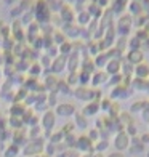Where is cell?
Masks as SVG:
<instances>
[{
  "label": "cell",
  "instance_id": "obj_1",
  "mask_svg": "<svg viewBox=\"0 0 149 157\" xmlns=\"http://www.w3.org/2000/svg\"><path fill=\"white\" fill-rule=\"evenodd\" d=\"M116 147L119 151H124L125 147H128V135L127 133H119L116 136V141H114Z\"/></svg>",
  "mask_w": 149,
  "mask_h": 157
},
{
  "label": "cell",
  "instance_id": "obj_2",
  "mask_svg": "<svg viewBox=\"0 0 149 157\" xmlns=\"http://www.w3.org/2000/svg\"><path fill=\"white\" fill-rule=\"evenodd\" d=\"M37 18L39 21H47L50 18V11H48V6L45 2H40L37 5Z\"/></svg>",
  "mask_w": 149,
  "mask_h": 157
},
{
  "label": "cell",
  "instance_id": "obj_3",
  "mask_svg": "<svg viewBox=\"0 0 149 157\" xmlns=\"http://www.w3.org/2000/svg\"><path fill=\"white\" fill-rule=\"evenodd\" d=\"M130 24H132V18L130 16H122L120 21H119V24H117V27L122 34H127L128 29H130Z\"/></svg>",
  "mask_w": 149,
  "mask_h": 157
},
{
  "label": "cell",
  "instance_id": "obj_4",
  "mask_svg": "<svg viewBox=\"0 0 149 157\" xmlns=\"http://www.w3.org/2000/svg\"><path fill=\"white\" fill-rule=\"evenodd\" d=\"M66 61H67L66 56H58V58L53 61V64H52V71H53V72H59V71H63Z\"/></svg>",
  "mask_w": 149,
  "mask_h": 157
},
{
  "label": "cell",
  "instance_id": "obj_5",
  "mask_svg": "<svg viewBox=\"0 0 149 157\" xmlns=\"http://www.w3.org/2000/svg\"><path fill=\"white\" fill-rule=\"evenodd\" d=\"M42 141H34L32 144H29L26 149H24V154H27V155H31V154H35V152H39V151H42Z\"/></svg>",
  "mask_w": 149,
  "mask_h": 157
},
{
  "label": "cell",
  "instance_id": "obj_6",
  "mask_svg": "<svg viewBox=\"0 0 149 157\" xmlns=\"http://www.w3.org/2000/svg\"><path fill=\"white\" fill-rule=\"evenodd\" d=\"M75 143H77V147H79V149H83V151H88L90 146H91V140H90L88 136H80Z\"/></svg>",
  "mask_w": 149,
  "mask_h": 157
},
{
  "label": "cell",
  "instance_id": "obj_7",
  "mask_svg": "<svg viewBox=\"0 0 149 157\" xmlns=\"http://www.w3.org/2000/svg\"><path fill=\"white\" fill-rule=\"evenodd\" d=\"M55 125V114L52 111H48L45 112V116H44V127L47 128V130H50Z\"/></svg>",
  "mask_w": 149,
  "mask_h": 157
},
{
  "label": "cell",
  "instance_id": "obj_8",
  "mask_svg": "<svg viewBox=\"0 0 149 157\" xmlns=\"http://www.w3.org/2000/svg\"><path fill=\"white\" fill-rule=\"evenodd\" d=\"M58 114H61V116H71V114H74V106L72 104H59Z\"/></svg>",
  "mask_w": 149,
  "mask_h": 157
},
{
  "label": "cell",
  "instance_id": "obj_9",
  "mask_svg": "<svg viewBox=\"0 0 149 157\" xmlns=\"http://www.w3.org/2000/svg\"><path fill=\"white\" fill-rule=\"evenodd\" d=\"M128 61L130 63H141L143 61V53L139 50H132L130 55H128Z\"/></svg>",
  "mask_w": 149,
  "mask_h": 157
},
{
  "label": "cell",
  "instance_id": "obj_10",
  "mask_svg": "<svg viewBox=\"0 0 149 157\" xmlns=\"http://www.w3.org/2000/svg\"><path fill=\"white\" fill-rule=\"evenodd\" d=\"M91 95H93V91H90V90H87V88H79V90H75V96L80 98V99H90Z\"/></svg>",
  "mask_w": 149,
  "mask_h": 157
},
{
  "label": "cell",
  "instance_id": "obj_11",
  "mask_svg": "<svg viewBox=\"0 0 149 157\" xmlns=\"http://www.w3.org/2000/svg\"><path fill=\"white\" fill-rule=\"evenodd\" d=\"M64 8L61 10V15H63V19L64 21H67V23H71V21L74 19V15H72V11H71V8H69V5H63Z\"/></svg>",
  "mask_w": 149,
  "mask_h": 157
},
{
  "label": "cell",
  "instance_id": "obj_12",
  "mask_svg": "<svg viewBox=\"0 0 149 157\" xmlns=\"http://www.w3.org/2000/svg\"><path fill=\"white\" fill-rule=\"evenodd\" d=\"M147 74H149V67L146 66V64H139V66L136 67V75H138L139 78L146 77Z\"/></svg>",
  "mask_w": 149,
  "mask_h": 157
},
{
  "label": "cell",
  "instance_id": "obj_13",
  "mask_svg": "<svg viewBox=\"0 0 149 157\" xmlns=\"http://www.w3.org/2000/svg\"><path fill=\"white\" fill-rule=\"evenodd\" d=\"M119 69H120V64H119V61H111L109 64H108V71L111 74H116V72H119Z\"/></svg>",
  "mask_w": 149,
  "mask_h": 157
},
{
  "label": "cell",
  "instance_id": "obj_14",
  "mask_svg": "<svg viewBox=\"0 0 149 157\" xmlns=\"http://www.w3.org/2000/svg\"><path fill=\"white\" fill-rule=\"evenodd\" d=\"M96 111H98V104L96 103H91V104H88L87 108H85V111H83V114L85 116H91V114H96Z\"/></svg>",
  "mask_w": 149,
  "mask_h": 157
},
{
  "label": "cell",
  "instance_id": "obj_15",
  "mask_svg": "<svg viewBox=\"0 0 149 157\" xmlns=\"http://www.w3.org/2000/svg\"><path fill=\"white\" fill-rule=\"evenodd\" d=\"M75 124L79 125L80 128H85V127H87V119H85V116H82V114H77V117H75Z\"/></svg>",
  "mask_w": 149,
  "mask_h": 157
},
{
  "label": "cell",
  "instance_id": "obj_16",
  "mask_svg": "<svg viewBox=\"0 0 149 157\" xmlns=\"http://www.w3.org/2000/svg\"><path fill=\"white\" fill-rule=\"evenodd\" d=\"M77 63H79V55L74 53L72 56H71V61H69V69L72 71V72H74V69H75V64H77Z\"/></svg>",
  "mask_w": 149,
  "mask_h": 157
},
{
  "label": "cell",
  "instance_id": "obj_17",
  "mask_svg": "<svg viewBox=\"0 0 149 157\" xmlns=\"http://www.w3.org/2000/svg\"><path fill=\"white\" fill-rule=\"evenodd\" d=\"M18 151H19V149H18L16 144H15V146H10V147H8V151L5 152V155H6V157H15V155L18 154Z\"/></svg>",
  "mask_w": 149,
  "mask_h": 157
},
{
  "label": "cell",
  "instance_id": "obj_18",
  "mask_svg": "<svg viewBox=\"0 0 149 157\" xmlns=\"http://www.w3.org/2000/svg\"><path fill=\"white\" fill-rule=\"evenodd\" d=\"M56 83H58V80H56V77H47V87L48 88H56Z\"/></svg>",
  "mask_w": 149,
  "mask_h": 157
},
{
  "label": "cell",
  "instance_id": "obj_19",
  "mask_svg": "<svg viewBox=\"0 0 149 157\" xmlns=\"http://www.w3.org/2000/svg\"><path fill=\"white\" fill-rule=\"evenodd\" d=\"M106 58H108L106 55H99L98 59H96V66H103V64H106V61H108Z\"/></svg>",
  "mask_w": 149,
  "mask_h": 157
},
{
  "label": "cell",
  "instance_id": "obj_20",
  "mask_svg": "<svg viewBox=\"0 0 149 157\" xmlns=\"http://www.w3.org/2000/svg\"><path fill=\"white\" fill-rule=\"evenodd\" d=\"M146 108V103H135L133 106H132V111H139V109H144Z\"/></svg>",
  "mask_w": 149,
  "mask_h": 157
},
{
  "label": "cell",
  "instance_id": "obj_21",
  "mask_svg": "<svg viewBox=\"0 0 149 157\" xmlns=\"http://www.w3.org/2000/svg\"><path fill=\"white\" fill-rule=\"evenodd\" d=\"M11 112H13V117H16V114L23 112V108H21V106H18V104H15V106L11 108Z\"/></svg>",
  "mask_w": 149,
  "mask_h": 157
},
{
  "label": "cell",
  "instance_id": "obj_22",
  "mask_svg": "<svg viewBox=\"0 0 149 157\" xmlns=\"http://www.w3.org/2000/svg\"><path fill=\"white\" fill-rule=\"evenodd\" d=\"M59 50H61L63 53H69V52H71V44H64V42H63Z\"/></svg>",
  "mask_w": 149,
  "mask_h": 157
},
{
  "label": "cell",
  "instance_id": "obj_23",
  "mask_svg": "<svg viewBox=\"0 0 149 157\" xmlns=\"http://www.w3.org/2000/svg\"><path fill=\"white\" fill-rule=\"evenodd\" d=\"M135 83H136V87H138V88H147V85H146V82L143 80V78H138V80L135 82Z\"/></svg>",
  "mask_w": 149,
  "mask_h": 157
},
{
  "label": "cell",
  "instance_id": "obj_24",
  "mask_svg": "<svg viewBox=\"0 0 149 157\" xmlns=\"http://www.w3.org/2000/svg\"><path fill=\"white\" fill-rule=\"evenodd\" d=\"M104 78H106V75L99 72V74H96V77H95V80H93V82H95V85H98L101 80H104Z\"/></svg>",
  "mask_w": 149,
  "mask_h": 157
},
{
  "label": "cell",
  "instance_id": "obj_25",
  "mask_svg": "<svg viewBox=\"0 0 149 157\" xmlns=\"http://www.w3.org/2000/svg\"><path fill=\"white\" fill-rule=\"evenodd\" d=\"M61 138H63V133H61V132H59V133H55L53 136H52V143H58Z\"/></svg>",
  "mask_w": 149,
  "mask_h": 157
},
{
  "label": "cell",
  "instance_id": "obj_26",
  "mask_svg": "<svg viewBox=\"0 0 149 157\" xmlns=\"http://www.w3.org/2000/svg\"><path fill=\"white\" fill-rule=\"evenodd\" d=\"M79 18H80L79 21H80V23L83 24V23H87V21H88V18H90V15H88V13H82V15H80Z\"/></svg>",
  "mask_w": 149,
  "mask_h": 157
},
{
  "label": "cell",
  "instance_id": "obj_27",
  "mask_svg": "<svg viewBox=\"0 0 149 157\" xmlns=\"http://www.w3.org/2000/svg\"><path fill=\"white\" fill-rule=\"evenodd\" d=\"M106 147H108V141H101L98 144V151H104Z\"/></svg>",
  "mask_w": 149,
  "mask_h": 157
},
{
  "label": "cell",
  "instance_id": "obj_28",
  "mask_svg": "<svg viewBox=\"0 0 149 157\" xmlns=\"http://www.w3.org/2000/svg\"><path fill=\"white\" fill-rule=\"evenodd\" d=\"M88 75H90V72H87V71H83L82 72V75H80V82H87V78H88Z\"/></svg>",
  "mask_w": 149,
  "mask_h": 157
},
{
  "label": "cell",
  "instance_id": "obj_29",
  "mask_svg": "<svg viewBox=\"0 0 149 157\" xmlns=\"http://www.w3.org/2000/svg\"><path fill=\"white\" fill-rule=\"evenodd\" d=\"M127 2H128V0H116V3H117V8H120V10H122V8H124V5H125Z\"/></svg>",
  "mask_w": 149,
  "mask_h": 157
},
{
  "label": "cell",
  "instance_id": "obj_30",
  "mask_svg": "<svg viewBox=\"0 0 149 157\" xmlns=\"http://www.w3.org/2000/svg\"><path fill=\"white\" fill-rule=\"evenodd\" d=\"M130 45H132V48H133V50H138V45H139V40H138V39H133Z\"/></svg>",
  "mask_w": 149,
  "mask_h": 157
},
{
  "label": "cell",
  "instance_id": "obj_31",
  "mask_svg": "<svg viewBox=\"0 0 149 157\" xmlns=\"http://www.w3.org/2000/svg\"><path fill=\"white\" fill-rule=\"evenodd\" d=\"M120 117H122V122L124 124H130V116H128V114H122Z\"/></svg>",
  "mask_w": 149,
  "mask_h": 157
},
{
  "label": "cell",
  "instance_id": "obj_32",
  "mask_svg": "<svg viewBox=\"0 0 149 157\" xmlns=\"http://www.w3.org/2000/svg\"><path fill=\"white\" fill-rule=\"evenodd\" d=\"M146 32H147V31H139L136 39H138V40H139V39H146V37H147V34H146Z\"/></svg>",
  "mask_w": 149,
  "mask_h": 157
},
{
  "label": "cell",
  "instance_id": "obj_33",
  "mask_svg": "<svg viewBox=\"0 0 149 157\" xmlns=\"http://www.w3.org/2000/svg\"><path fill=\"white\" fill-rule=\"evenodd\" d=\"M75 78H79L75 75V72H72V75L69 77V80H67V83H71V85H74V82H75Z\"/></svg>",
  "mask_w": 149,
  "mask_h": 157
},
{
  "label": "cell",
  "instance_id": "obj_34",
  "mask_svg": "<svg viewBox=\"0 0 149 157\" xmlns=\"http://www.w3.org/2000/svg\"><path fill=\"white\" fill-rule=\"evenodd\" d=\"M10 122H11V125H15V127H21V122H19V120H18L16 117H11Z\"/></svg>",
  "mask_w": 149,
  "mask_h": 157
},
{
  "label": "cell",
  "instance_id": "obj_35",
  "mask_svg": "<svg viewBox=\"0 0 149 157\" xmlns=\"http://www.w3.org/2000/svg\"><path fill=\"white\" fill-rule=\"evenodd\" d=\"M132 11H133V13H138V11H139V5H138L136 2L132 5Z\"/></svg>",
  "mask_w": 149,
  "mask_h": 157
},
{
  "label": "cell",
  "instance_id": "obj_36",
  "mask_svg": "<svg viewBox=\"0 0 149 157\" xmlns=\"http://www.w3.org/2000/svg\"><path fill=\"white\" fill-rule=\"evenodd\" d=\"M31 72L35 75V74H40V66H34L32 67V71H31Z\"/></svg>",
  "mask_w": 149,
  "mask_h": 157
},
{
  "label": "cell",
  "instance_id": "obj_37",
  "mask_svg": "<svg viewBox=\"0 0 149 157\" xmlns=\"http://www.w3.org/2000/svg\"><path fill=\"white\" fill-rule=\"evenodd\" d=\"M116 82H120V75H117V77H112L111 83H112V85H116Z\"/></svg>",
  "mask_w": 149,
  "mask_h": 157
},
{
  "label": "cell",
  "instance_id": "obj_38",
  "mask_svg": "<svg viewBox=\"0 0 149 157\" xmlns=\"http://www.w3.org/2000/svg\"><path fill=\"white\" fill-rule=\"evenodd\" d=\"M101 106H103L104 109H108V108H109V101H103V103H101Z\"/></svg>",
  "mask_w": 149,
  "mask_h": 157
},
{
  "label": "cell",
  "instance_id": "obj_39",
  "mask_svg": "<svg viewBox=\"0 0 149 157\" xmlns=\"http://www.w3.org/2000/svg\"><path fill=\"white\" fill-rule=\"evenodd\" d=\"M141 140H143V141H146V143H147V141H149V135H144V136H141Z\"/></svg>",
  "mask_w": 149,
  "mask_h": 157
},
{
  "label": "cell",
  "instance_id": "obj_40",
  "mask_svg": "<svg viewBox=\"0 0 149 157\" xmlns=\"http://www.w3.org/2000/svg\"><path fill=\"white\" fill-rule=\"evenodd\" d=\"M48 52H50V55H56V50H55V48H50Z\"/></svg>",
  "mask_w": 149,
  "mask_h": 157
},
{
  "label": "cell",
  "instance_id": "obj_41",
  "mask_svg": "<svg viewBox=\"0 0 149 157\" xmlns=\"http://www.w3.org/2000/svg\"><path fill=\"white\" fill-rule=\"evenodd\" d=\"M111 157H124V154H120V152H117V154H112Z\"/></svg>",
  "mask_w": 149,
  "mask_h": 157
},
{
  "label": "cell",
  "instance_id": "obj_42",
  "mask_svg": "<svg viewBox=\"0 0 149 157\" xmlns=\"http://www.w3.org/2000/svg\"><path fill=\"white\" fill-rule=\"evenodd\" d=\"M44 64H48V56H44Z\"/></svg>",
  "mask_w": 149,
  "mask_h": 157
},
{
  "label": "cell",
  "instance_id": "obj_43",
  "mask_svg": "<svg viewBox=\"0 0 149 157\" xmlns=\"http://www.w3.org/2000/svg\"><path fill=\"white\" fill-rule=\"evenodd\" d=\"M99 3H101V5H106V3H108V0H99Z\"/></svg>",
  "mask_w": 149,
  "mask_h": 157
},
{
  "label": "cell",
  "instance_id": "obj_44",
  "mask_svg": "<svg viewBox=\"0 0 149 157\" xmlns=\"http://www.w3.org/2000/svg\"><path fill=\"white\" fill-rule=\"evenodd\" d=\"M6 2H8V3H13V2H15V0H6Z\"/></svg>",
  "mask_w": 149,
  "mask_h": 157
},
{
  "label": "cell",
  "instance_id": "obj_45",
  "mask_svg": "<svg viewBox=\"0 0 149 157\" xmlns=\"http://www.w3.org/2000/svg\"><path fill=\"white\" fill-rule=\"evenodd\" d=\"M146 31H149V24H147V26H146Z\"/></svg>",
  "mask_w": 149,
  "mask_h": 157
}]
</instances>
